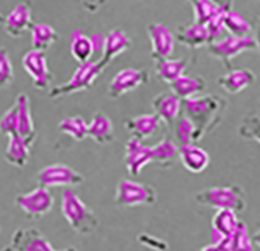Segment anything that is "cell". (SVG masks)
Listing matches in <instances>:
<instances>
[{"instance_id": "obj_1", "label": "cell", "mask_w": 260, "mask_h": 251, "mask_svg": "<svg viewBox=\"0 0 260 251\" xmlns=\"http://www.w3.org/2000/svg\"><path fill=\"white\" fill-rule=\"evenodd\" d=\"M228 110V101L220 95L205 94L198 95L183 101L182 111L185 117L195 124L198 129L199 140H202L205 135L216 129Z\"/></svg>"}, {"instance_id": "obj_2", "label": "cell", "mask_w": 260, "mask_h": 251, "mask_svg": "<svg viewBox=\"0 0 260 251\" xmlns=\"http://www.w3.org/2000/svg\"><path fill=\"white\" fill-rule=\"evenodd\" d=\"M61 214L71 229L81 236L92 234L99 227L97 214L70 189H66L61 196Z\"/></svg>"}, {"instance_id": "obj_3", "label": "cell", "mask_w": 260, "mask_h": 251, "mask_svg": "<svg viewBox=\"0 0 260 251\" xmlns=\"http://www.w3.org/2000/svg\"><path fill=\"white\" fill-rule=\"evenodd\" d=\"M195 200L211 209L233 210L236 213L245 211L247 206L245 190L238 185L206 188L198 192Z\"/></svg>"}, {"instance_id": "obj_4", "label": "cell", "mask_w": 260, "mask_h": 251, "mask_svg": "<svg viewBox=\"0 0 260 251\" xmlns=\"http://www.w3.org/2000/svg\"><path fill=\"white\" fill-rule=\"evenodd\" d=\"M104 70H106V67L100 61L78 64V67L74 71V74L71 76L70 80L64 84L53 87L49 91V97L51 99H57V98L67 97V95L76 94V92L88 91Z\"/></svg>"}, {"instance_id": "obj_5", "label": "cell", "mask_w": 260, "mask_h": 251, "mask_svg": "<svg viewBox=\"0 0 260 251\" xmlns=\"http://www.w3.org/2000/svg\"><path fill=\"white\" fill-rule=\"evenodd\" d=\"M115 203L120 207L152 206L156 203V190L147 183L121 179L115 189Z\"/></svg>"}, {"instance_id": "obj_6", "label": "cell", "mask_w": 260, "mask_h": 251, "mask_svg": "<svg viewBox=\"0 0 260 251\" xmlns=\"http://www.w3.org/2000/svg\"><path fill=\"white\" fill-rule=\"evenodd\" d=\"M256 49V43L253 37H233L228 35L225 39H219L216 42L208 44V53L213 58L219 60L225 65L226 70L232 71L233 60L242 53L249 51V50Z\"/></svg>"}, {"instance_id": "obj_7", "label": "cell", "mask_w": 260, "mask_h": 251, "mask_svg": "<svg viewBox=\"0 0 260 251\" xmlns=\"http://www.w3.org/2000/svg\"><path fill=\"white\" fill-rule=\"evenodd\" d=\"M37 183L43 188H76L84 183V176L64 163H51L37 173Z\"/></svg>"}, {"instance_id": "obj_8", "label": "cell", "mask_w": 260, "mask_h": 251, "mask_svg": "<svg viewBox=\"0 0 260 251\" xmlns=\"http://www.w3.org/2000/svg\"><path fill=\"white\" fill-rule=\"evenodd\" d=\"M16 204L30 219H42L53 209L54 196L51 195L50 189L37 186L30 192L17 196Z\"/></svg>"}, {"instance_id": "obj_9", "label": "cell", "mask_w": 260, "mask_h": 251, "mask_svg": "<svg viewBox=\"0 0 260 251\" xmlns=\"http://www.w3.org/2000/svg\"><path fill=\"white\" fill-rule=\"evenodd\" d=\"M149 81V73L145 68H122L107 87V95L113 99L124 97Z\"/></svg>"}, {"instance_id": "obj_10", "label": "cell", "mask_w": 260, "mask_h": 251, "mask_svg": "<svg viewBox=\"0 0 260 251\" xmlns=\"http://www.w3.org/2000/svg\"><path fill=\"white\" fill-rule=\"evenodd\" d=\"M3 251H77L76 247H67L64 250H56L42 231L36 227L17 229L14 231L10 244Z\"/></svg>"}, {"instance_id": "obj_11", "label": "cell", "mask_w": 260, "mask_h": 251, "mask_svg": "<svg viewBox=\"0 0 260 251\" xmlns=\"http://www.w3.org/2000/svg\"><path fill=\"white\" fill-rule=\"evenodd\" d=\"M21 65L24 71L31 78L35 88L40 91H47L53 80V74L49 68V63L44 51L30 50L21 58Z\"/></svg>"}, {"instance_id": "obj_12", "label": "cell", "mask_w": 260, "mask_h": 251, "mask_svg": "<svg viewBox=\"0 0 260 251\" xmlns=\"http://www.w3.org/2000/svg\"><path fill=\"white\" fill-rule=\"evenodd\" d=\"M148 37L151 42V57L154 63L172 58L175 51V35L165 24L152 23L147 27Z\"/></svg>"}, {"instance_id": "obj_13", "label": "cell", "mask_w": 260, "mask_h": 251, "mask_svg": "<svg viewBox=\"0 0 260 251\" xmlns=\"http://www.w3.org/2000/svg\"><path fill=\"white\" fill-rule=\"evenodd\" d=\"M2 24L7 34L10 37H20L23 33L33 27V20H31V5L30 2H21L9 12V13L2 17Z\"/></svg>"}, {"instance_id": "obj_14", "label": "cell", "mask_w": 260, "mask_h": 251, "mask_svg": "<svg viewBox=\"0 0 260 251\" xmlns=\"http://www.w3.org/2000/svg\"><path fill=\"white\" fill-rule=\"evenodd\" d=\"M152 163V149L151 147L144 145V142L129 138L125 144V154H124V165L128 173L133 177L140 176L144 167Z\"/></svg>"}, {"instance_id": "obj_15", "label": "cell", "mask_w": 260, "mask_h": 251, "mask_svg": "<svg viewBox=\"0 0 260 251\" xmlns=\"http://www.w3.org/2000/svg\"><path fill=\"white\" fill-rule=\"evenodd\" d=\"M165 125L161 121V118L156 114H142L137 115L133 118H128L124 122V126L127 129L131 138L138 139L141 142L154 138L156 133L162 129V126Z\"/></svg>"}, {"instance_id": "obj_16", "label": "cell", "mask_w": 260, "mask_h": 251, "mask_svg": "<svg viewBox=\"0 0 260 251\" xmlns=\"http://www.w3.org/2000/svg\"><path fill=\"white\" fill-rule=\"evenodd\" d=\"M182 99L172 91H165L152 99L154 114H156L165 125H172L178 121L182 112Z\"/></svg>"}, {"instance_id": "obj_17", "label": "cell", "mask_w": 260, "mask_h": 251, "mask_svg": "<svg viewBox=\"0 0 260 251\" xmlns=\"http://www.w3.org/2000/svg\"><path fill=\"white\" fill-rule=\"evenodd\" d=\"M14 104L17 106V135L26 140L28 145L33 147L37 138V131L31 117V106L27 94L20 92L16 98Z\"/></svg>"}, {"instance_id": "obj_18", "label": "cell", "mask_w": 260, "mask_h": 251, "mask_svg": "<svg viewBox=\"0 0 260 251\" xmlns=\"http://www.w3.org/2000/svg\"><path fill=\"white\" fill-rule=\"evenodd\" d=\"M131 46H133V40L128 37V34L122 28H113L106 35L104 50L101 53V58H100L99 61L104 67H108L117 57L131 49Z\"/></svg>"}, {"instance_id": "obj_19", "label": "cell", "mask_w": 260, "mask_h": 251, "mask_svg": "<svg viewBox=\"0 0 260 251\" xmlns=\"http://www.w3.org/2000/svg\"><path fill=\"white\" fill-rule=\"evenodd\" d=\"M175 39L178 42L183 44L185 47L189 50H198L201 47H208V44H211V35L208 31V27L204 24H198V23H192V24H181L176 27Z\"/></svg>"}, {"instance_id": "obj_20", "label": "cell", "mask_w": 260, "mask_h": 251, "mask_svg": "<svg viewBox=\"0 0 260 251\" xmlns=\"http://www.w3.org/2000/svg\"><path fill=\"white\" fill-rule=\"evenodd\" d=\"M238 213L233 210H216L212 217V243L219 244L222 240L232 236L239 226Z\"/></svg>"}, {"instance_id": "obj_21", "label": "cell", "mask_w": 260, "mask_h": 251, "mask_svg": "<svg viewBox=\"0 0 260 251\" xmlns=\"http://www.w3.org/2000/svg\"><path fill=\"white\" fill-rule=\"evenodd\" d=\"M179 161L188 172L198 174L202 173L205 169L209 166L211 156L204 148L198 147L197 144H193V145L179 147Z\"/></svg>"}, {"instance_id": "obj_22", "label": "cell", "mask_w": 260, "mask_h": 251, "mask_svg": "<svg viewBox=\"0 0 260 251\" xmlns=\"http://www.w3.org/2000/svg\"><path fill=\"white\" fill-rule=\"evenodd\" d=\"M254 81H256V76L253 71H250L249 68H242V70L228 71L225 76L218 78V85L228 94L236 95L249 88L250 85H253Z\"/></svg>"}, {"instance_id": "obj_23", "label": "cell", "mask_w": 260, "mask_h": 251, "mask_svg": "<svg viewBox=\"0 0 260 251\" xmlns=\"http://www.w3.org/2000/svg\"><path fill=\"white\" fill-rule=\"evenodd\" d=\"M30 148L26 140L19 135L7 136V147L5 151V161L14 167L23 169L30 159Z\"/></svg>"}, {"instance_id": "obj_24", "label": "cell", "mask_w": 260, "mask_h": 251, "mask_svg": "<svg viewBox=\"0 0 260 251\" xmlns=\"http://www.w3.org/2000/svg\"><path fill=\"white\" fill-rule=\"evenodd\" d=\"M88 138L99 145H107L114 140V126L110 117L104 112H95L88 122Z\"/></svg>"}, {"instance_id": "obj_25", "label": "cell", "mask_w": 260, "mask_h": 251, "mask_svg": "<svg viewBox=\"0 0 260 251\" xmlns=\"http://www.w3.org/2000/svg\"><path fill=\"white\" fill-rule=\"evenodd\" d=\"M172 92L176 94L182 101L195 98L201 95L206 90V83L205 78L201 76H188L183 74L182 77L178 78L175 83L171 85Z\"/></svg>"}, {"instance_id": "obj_26", "label": "cell", "mask_w": 260, "mask_h": 251, "mask_svg": "<svg viewBox=\"0 0 260 251\" xmlns=\"http://www.w3.org/2000/svg\"><path fill=\"white\" fill-rule=\"evenodd\" d=\"M186 67H188V61L183 58H168L155 63V74L159 81L172 85L178 78H181L185 74Z\"/></svg>"}, {"instance_id": "obj_27", "label": "cell", "mask_w": 260, "mask_h": 251, "mask_svg": "<svg viewBox=\"0 0 260 251\" xmlns=\"http://www.w3.org/2000/svg\"><path fill=\"white\" fill-rule=\"evenodd\" d=\"M152 149V162L162 167H171L179 159V145L171 138H164L155 144Z\"/></svg>"}, {"instance_id": "obj_28", "label": "cell", "mask_w": 260, "mask_h": 251, "mask_svg": "<svg viewBox=\"0 0 260 251\" xmlns=\"http://www.w3.org/2000/svg\"><path fill=\"white\" fill-rule=\"evenodd\" d=\"M70 53L73 58L77 61L78 64H84L91 61V57L95 53L94 49V43H92L91 37L84 34L83 31L76 30L71 34L70 40Z\"/></svg>"}, {"instance_id": "obj_29", "label": "cell", "mask_w": 260, "mask_h": 251, "mask_svg": "<svg viewBox=\"0 0 260 251\" xmlns=\"http://www.w3.org/2000/svg\"><path fill=\"white\" fill-rule=\"evenodd\" d=\"M30 33H31L33 50H39L44 53L58 40V33L46 23H35Z\"/></svg>"}, {"instance_id": "obj_30", "label": "cell", "mask_w": 260, "mask_h": 251, "mask_svg": "<svg viewBox=\"0 0 260 251\" xmlns=\"http://www.w3.org/2000/svg\"><path fill=\"white\" fill-rule=\"evenodd\" d=\"M222 247L225 251H253V240L249 236L247 226L240 222L232 236L222 240Z\"/></svg>"}, {"instance_id": "obj_31", "label": "cell", "mask_w": 260, "mask_h": 251, "mask_svg": "<svg viewBox=\"0 0 260 251\" xmlns=\"http://www.w3.org/2000/svg\"><path fill=\"white\" fill-rule=\"evenodd\" d=\"M58 131L77 142H83L88 138V124L85 122L83 117H78V115L61 119L58 124Z\"/></svg>"}, {"instance_id": "obj_32", "label": "cell", "mask_w": 260, "mask_h": 251, "mask_svg": "<svg viewBox=\"0 0 260 251\" xmlns=\"http://www.w3.org/2000/svg\"><path fill=\"white\" fill-rule=\"evenodd\" d=\"M225 30L233 37H250L252 31H253V24L250 21H247L242 14L236 13V12H226L225 13V21H223Z\"/></svg>"}, {"instance_id": "obj_33", "label": "cell", "mask_w": 260, "mask_h": 251, "mask_svg": "<svg viewBox=\"0 0 260 251\" xmlns=\"http://www.w3.org/2000/svg\"><path fill=\"white\" fill-rule=\"evenodd\" d=\"M175 142L179 147L193 145L199 142L197 126L185 115H181L175 122Z\"/></svg>"}, {"instance_id": "obj_34", "label": "cell", "mask_w": 260, "mask_h": 251, "mask_svg": "<svg viewBox=\"0 0 260 251\" xmlns=\"http://www.w3.org/2000/svg\"><path fill=\"white\" fill-rule=\"evenodd\" d=\"M186 2H189V5L192 6L193 19H195V23H198V24L206 26L219 12H222L220 9H218L209 0H186Z\"/></svg>"}, {"instance_id": "obj_35", "label": "cell", "mask_w": 260, "mask_h": 251, "mask_svg": "<svg viewBox=\"0 0 260 251\" xmlns=\"http://www.w3.org/2000/svg\"><path fill=\"white\" fill-rule=\"evenodd\" d=\"M239 135L247 140H254L260 145V112L247 114L239 125Z\"/></svg>"}, {"instance_id": "obj_36", "label": "cell", "mask_w": 260, "mask_h": 251, "mask_svg": "<svg viewBox=\"0 0 260 251\" xmlns=\"http://www.w3.org/2000/svg\"><path fill=\"white\" fill-rule=\"evenodd\" d=\"M0 129L6 136L17 135V106L13 104L0 119Z\"/></svg>"}, {"instance_id": "obj_37", "label": "cell", "mask_w": 260, "mask_h": 251, "mask_svg": "<svg viewBox=\"0 0 260 251\" xmlns=\"http://www.w3.org/2000/svg\"><path fill=\"white\" fill-rule=\"evenodd\" d=\"M14 80L13 64L5 49L0 50V85L2 88L7 87Z\"/></svg>"}, {"instance_id": "obj_38", "label": "cell", "mask_w": 260, "mask_h": 251, "mask_svg": "<svg viewBox=\"0 0 260 251\" xmlns=\"http://www.w3.org/2000/svg\"><path fill=\"white\" fill-rule=\"evenodd\" d=\"M225 13L226 12H219L213 19H212L206 27H208V31H209V35H211V43L219 40V37L222 34V31L225 30V26H223V21H225Z\"/></svg>"}, {"instance_id": "obj_39", "label": "cell", "mask_w": 260, "mask_h": 251, "mask_svg": "<svg viewBox=\"0 0 260 251\" xmlns=\"http://www.w3.org/2000/svg\"><path fill=\"white\" fill-rule=\"evenodd\" d=\"M138 241L141 244H144L145 247L154 251H168V244L162 238L154 237V236H149V234H140Z\"/></svg>"}, {"instance_id": "obj_40", "label": "cell", "mask_w": 260, "mask_h": 251, "mask_svg": "<svg viewBox=\"0 0 260 251\" xmlns=\"http://www.w3.org/2000/svg\"><path fill=\"white\" fill-rule=\"evenodd\" d=\"M81 3L88 13H97L100 9L104 6L106 0H81Z\"/></svg>"}, {"instance_id": "obj_41", "label": "cell", "mask_w": 260, "mask_h": 251, "mask_svg": "<svg viewBox=\"0 0 260 251\" xmlns=\"http://www.w3.org/2000/svg\"><path fill=\"white\" fill-rule=\"evenodd\" d=\"M211 3H213L215 6L223 10V12H231L233 10V5H235V0H209Z\"/></svg>"}, {"instance_id": "obj_42", "label": "cell", "mask_w": 260, "mask_h": 251, "mask_svg": "<svg viewBox=\"0 0 260 251\" xmlns=\"http://www.w3.org/2000/svg\"><path fill=\"white\" fill-rule=\"evenodd\" d=\"M253 40L256 43V49L260 51V19H256V21L253 23Z\"/></svg>"}, {"instance_id": "obj_43", "label": "cell", "mask_w": 260, "mask_h": 251, "mask_svg": "<svg viewBox=\"0 0 260 251\" xmlns=\"http://www.w3.org/2000/svg\"><path fill=\"white\" fill-rule=\"evenodd\" d=\"M199 251H225V250H223V247H222V244H220V243H219V244L211 243V244L202 247V248H201Z\"/></svg>"}, {"instance_id": "obj_44", "label": "cell", "mask_w": 260, "mask_h": 251, "mask_svg": "<svg viewBox=\"0 0 260 251\" xmlns=\"http://www.w3.org/2000/svg\"><path fill=\"white\" fill-rule=\"evenodd\" d=\"M252 240H253V244L256 245V247H259V248H260V230H257L256 233H254L253 237H252Z\"/></svg>"}]
</instances>
